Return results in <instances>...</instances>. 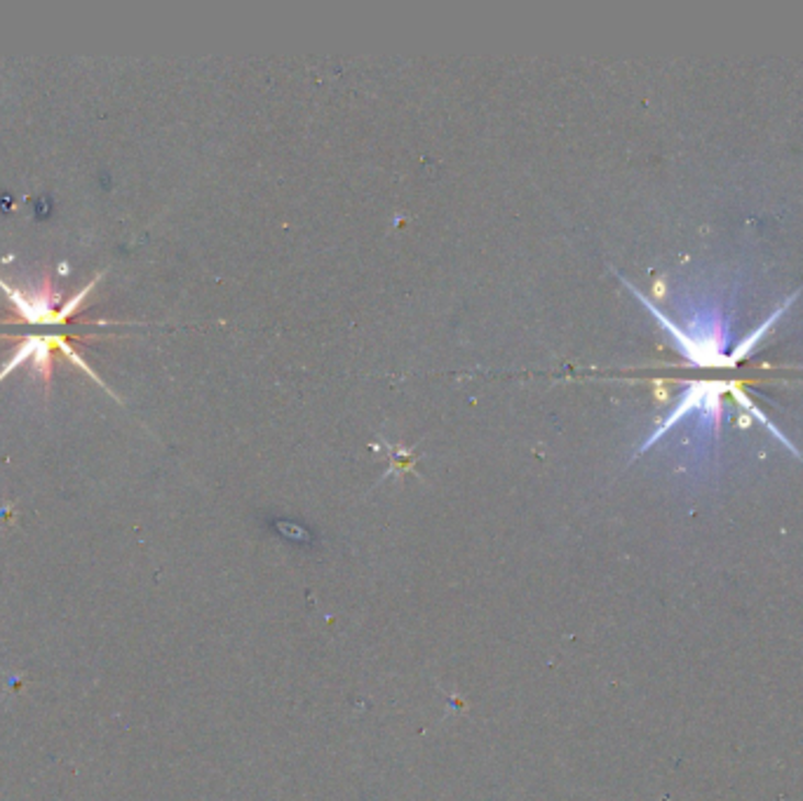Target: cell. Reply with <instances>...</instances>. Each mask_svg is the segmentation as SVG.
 <instances>
[{
    "label": "cell",
    "mask_w": 803,
    "mask_h": 801,
    "mask_svg": "<svg viewBox=\"0 0 803 801\" xmlns=\"http://www.w3.org/2000/svg\"><path fill=\"white\" fill-rule=\"evenodd\" d=\"M102 275H97L92 282H88L73 298L69 302H61L59 290H55V282L49 278V273L43 275V280L38 282L36 287L22 290L16 287L14 282H8L5 278H0V290L5 292L10 308L20 315L24 323L31 325H61L76 315L82 306H86V298L90 296V292H94L97 282Z\"/></svg>",
    "instance_id": "cell-1"
},
{
    "label": "cell",
    "mask_w": 803,
    "mask_h": 801,
    "mask_svg": "<svg viewBox=\"0 0 803 801\" xmlns=\"http://www.w3.org/2000/svg\"><path fill=\"white\" fill-rule=\"evenodd\" d=\"M705 388H708V381H693L691 386H689V391H686V393L681 395L679 405H677L672 411H669L667 419H665V421H663L654 432H651L648 440L640 447V452H637V454L646 452V449H648L651 444H654L656 440H660L669 428H675V426L683 419V416L693 414L695 409H702V399H705Z\"/></svg>",
    "instance_id": "cell-2"
},
{
    "label": "cell",
    "mask_w": 803,
    "mask_h": 801,
    "mask_svg": "<svg viewBox=\"0 0 803 801\" xmlns=\"http://www.w3.org/2000/svg\"><path fill=\"white\" fill-rule=\"evenodd\" d=\"M796 294H799V292H794V294H792V296L788 298V302H784V304H782V306H780V308H778V311H776V313L771 315V318H768V320H766V323H764L761 327H757V329H755V331H751V334H747V337H745V339H743V341H740L738 346H735V348L731 350V356H728V358H731L733 366H735V364H738V362H740L743 358H747L749 353H755V348H757V346H759V343L764 341V337H766V334H768V331H771V329L776 327V323H778V320L782 318V313H784V311H788V308L792 306V302H794V298H796Z\"/></svg>",
    "instance_id": "cell-3"
}]
</instances>
